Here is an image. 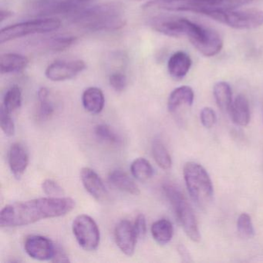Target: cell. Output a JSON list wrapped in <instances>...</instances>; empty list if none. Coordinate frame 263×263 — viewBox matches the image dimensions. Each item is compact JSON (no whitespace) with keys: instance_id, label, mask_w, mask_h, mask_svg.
<instances>
[{"instance_id":"1","label":"cell","mask_w":263,"mask_h":263,"mask_svg":"<svg viewBox=\"0 0 263 263\" xmlns=\"http://www.w3.org/2000/svg\"><path fill=\"white\" fill-rule=\"evenodd\" d=\"M75 207L67 197H49L7 204L0 212V226L15 228L28 226L46 218L67 215Z\"/></svg>"},{"instance_id":"2","label":"cell","mask_w":263,"mask_h":263,"mask_svg":"<svg viewBox=\"0 0 263 263\" xmlns=\"http://www.w3.org/2000/svg\"><path fill=\"white\" fill-rule=\"evenodd\" d=\"M123 7L116 3H107L96 7L81 9L73 13L76 24L93 31L118 30L124 27Z\"/></svg>"},{"instance_id":"3","label":"cell","mask_w":263,"mask_h":263,"mask_svg":"<svg viewBox=\"0 0 263 263\" xmlns=\"http://www.w3.org/2000/svg\"><path fill=\"white\" fill-rule=\"evenodd\" d=\"M253 0H152L144 9L168 12H192L206 15L212 12L231 11Z\"/></svg>"},{"instance_id":"4","label":"cell","mask_w":263,"mask_h":263,"mask_svg":"<svg viewBox=\"0 0 263 263\" xmlns=\"http://www.w3.org/2000/svg\"><path fill=\"white\" fill-rule=\"evenodd\" d=\"M184 181L191 198L200 209H207L213 198L212 180L205 169L195 162L184 166Z\"/></svg>"},{"instance_id":"5","label":"cell","mask_w":263,"mask_h":263,"mask_svg":"<svg viewBox=\"0 0 263 263\" xmlns=\"http://www.w3.org/2000/svg\"><path fill=\"white\" fill-rule=\"evenodd\" d=\"M163 190L167 199L170 201L176 214L177 218L184 229L186 235L193 241L201 239L198 222L192 206L187 201L184 194L175 184L166 183L163 185Z\"/></svg>"},{"instance_id":"6","label":"cell","mask_w":263,"mask_h":263,"mask_svg":"<svg viewBox=\"0 0 263 263\" xmlns=\"http://www.w3.org/2000/svg\"><path fill=\"white\" fill-rule=\"evenodd\" d=\"M61 26V21L50 18L34 20L13 24L1 30L0 44L10 42L29 35L42 34L56 31Z\"/></svg>"},{"instance_id":"7","label":"cell","mask_w":263,"mask_h":263,"mask_svg":"<svg viewBox=\"0 0 263 263\" xmlns=\"http://www.w3.org/2000/svg\"><path fill=\"white\" fill-rule=\"evenodd\" d=\"M205 16L237 30H252L263 25V10L256 9L212 12Z\"/></svg>"},{"instance_id":"8","label":"cell","mask_w":263,"mask_h":263,"mask_svg":"<svg viewBox=\"0 0 263 263\" xmlns=\"http://www.w3.org/2000/svg\"><path fill=\"white\" fill-rule=\"evenodd\" d=\"M151 27L158 33L171 37L187 36L191 38L196 34L201 25L184 18L155 17L150 22Z\"/></svg>"},{"instance_id":"9","label":"cell","mask_w":263,"mask_h":263,"mask_svg":"<svg viewBox=\"0 0 263 263\" xmlns=\"http://www.w3.org/2000/svg\"><path fill=\"white\" fill-rule=\"evenodd\" d=\"M73 232L83 249L88 252L98 249L100 243V230L95 220L87 215H80L73 222Z\"/></svg>"},{"instance_id":"10","label":"cell","mask_w":263,"mask_h":263,"mask_svg":"<svg viewBox=\"0 0 263 263\" xmlns=\"http://www.w3.org/2000/svg\"><path fill=\"white\" fill-rule=\"evenodd\" d=\"M87 65L82 60L56 61L46 69L47 79L52 81H64L72 79L85 70Z\"/></svg>"},{"instance_id":"11","label":"cell","mask_w":263,"mask_h":263,"mask_svg":"<svg viewBox=\"0 0 263 263\" xmlns=\"http://www.w3.org/2000/svg\"><path fill=\"white\" fill-rule=\"evenodd\" d=\"M24 249L29 256L41 261L52 260L54 255L56 246L49 238L41 235L27 237Z\"/></svg>"},{"instance_id":"12","label":"cell","mask_w":263,"mask_h":263,"mask_svg":"<svg viewBox=\"0 0 263 263\" xmlns=\"http://www.w3.org/2000/svg\"><path fill=\"white\" fill-rule=\"evenodd\" d=\"M191 43L201 54L208 58L218 54L223 47L222 38L219 33L209 27L204 28L201 36Z\"/></svg>"},{"instance_id":"13","label":"cell","mask_w":263,"mask_h":263,"mask_svg":"<svg viewBox=\"0 0 263 263\" xmlns=\"http://www.w3.org/2000/svg\"><path fill=\"white\" fill-rule=\"evenodd\" d=\"M115 236L117 245L121 252L128 256L133 255L138 236L135 227L127 220H122L117 224Z\"/></svg>"},{"instance_id":"14","label":"cell","mask_w":263,"mask_h":263,"mask_svg":"<svg viewBox=\"0 0 263 263\" xmlns=\"http://www.w3.org/2000/svg\"><path fill=\"white\" fill-rule=\"evenodd\" d=\"M81 178L86 190L97 201L105 202L109 199V193L98 174L90 167L81 171Z\"/></svg>"},{"instance_id":"15","label":"cell","mask_w":263,"mask_h":263,"mask_svg":"<svg viewBox=\"0 0 263 263\" xmlns=\"http://www.w3.org/2000/svg\"><path fill=\"white\" fill-rule=\"evenodd\" d=\"M84 6L77 0H43L38 9L42 14H61L77 13Z\"/></svg>"},{"instance_id":"16","label":"cell","mask_w":263,"mask_h":263,"mask_svg":"<svg viewBox=\"0 0 263 263\" xmlns=\"http://www.w3.org/2000/svg\"><path fill=\"white\" fill-rule=\"evenodd\" d=\"M9 165L15 178L20 179L25 173L29 164V155L22 144H13L9 152Z\"/></svg>"},{"instance_id":"17","label":"cell","mask_w":263,"mask_h":263,"mask_svg":"<svg viewBox=\"0 0 263 263\" xmlns=\"http://www.w3.org/2000/svg\"><path fill=\"white\" fill-rule=\"evenodd\" d=\"M192 67V60L189 55L182 51L174 53L167 63L169 74L173 79L179 81L189 73Z\"/></svg>"},{"instance_id":"18","label":"cell","mask_w":263,"mask_h":263,"mask_svg":"<svg viewBox=\"0 0 263 263\" xmlns=\"http://www.w3.org/2000/svg\"><path fill=\"white\" fill-rule=\"evenodd\" d=\"M194 91L189 86H181L174 90L169 96L167 108L171 113H175L181 107H190L194 101Z\"/></svg>"},{"instance_id":"19","label":"cell","mask_w":263,"mask_h":263,"mask_svg":"<svg viewBox=\"0 0 263 263\" xmlns=\"http://www.w3.org/2000/svg\"><path fill=\"white\" fill-rule=\"evenodd\" d=\"M28 64V58L24 55L4 53L0 58V70L2 73H20L27 68Z\"/></svg>"},{"instance_id":"20","label":"cell","mask_w":263,"mask_h":263,"mask_svg":"<svg viewBox=\"0 0 263 263\" xmlns=\"http://www.w3.org/2000/svg\"><path fill=\"white\" fill-rule=\"evenodd\" d=\"M82 103L87 111L98 115L104 109L105 103L104 93L98 87H89L83 93Z\"/></svg>"},{"instance_id":"21","label":"cell","mask_w":263,"mask_h":263,"mask_svg":"<svg viewBox=\"0 0 263 263\" xmlns=\"http://www.w3.org/2000/svg\"><path fill=\"white\" fill-rule=\"evenodd\" d=\"M232 119L235 124L241 127L248 125L250 121L249 101L245 95H239L232 102L230 109Z\"/></svg>"},{"instance_id":"22","label":"cell","mask_w":263,"mask_h":263,"mask_svg":"<svg viewBox=\"0 0 263 263\" xmlns=\"http://www.w3.org/2000/svg\"><path fill=\"white\" fill-rule=\"evenodd\" d=\"M108 180L112 185L122 192H127V193L134 195H138L140 194V189L138 186L122 170L116 169V170L110 172V173L109 174Z\"/></svg>"},{"instance_id":"23","label":"cell","mask_w":263,"mask_h":263,"mask_svg":"<svg viewBox=\"0 0 263 263\" xmlns=\"http://www.w3.org/2000/svg\"><path fill=\"white\" fill-rule=\"evenodd\" d=\"M214 97L221 111H230L232 104V92L228 83L218 82L214 86Z\"/></svg>"},{"instance_id":"24","label":"cell","mask_w":263,"mask_h":263,"mask_svg":"<svg viewBox=\"0 0 263 263\" xmlns=\"http://www.w3.org/2000/svg\"><path fill=\"white\" fill-rule=\"evenodd\" d=\"M173 226L167 219H160L152 226V234L154 239L160 245H166L173 236Z\"/></svg>"},{"instance_id":"25","label":"cell","mask_w":263,"mask_h":263,"mask_svg":"<svg viewBox=\"0 0 263 263\" xmlns=\"http://www.w3.org/2000/svg\"><path fill=\"white\" fill-rule=\"evenodd\" d=\"M132 175L140 181H146L154 175V169L145 158H139L135 160L130 166Z\"/></svg>"},{"instance_id":"26","label":"cell","mask_w":263,"mask_h":263,"mask_svg":"<svg viewBox=\"0 0 263 263\" xmlns=\"http://www.w3.org/2000/svg\"><path fill=\"white\" fill-rule=\"evenodd\" d=\"M152 154L157 164L164 170H168L172 167V158L168 151L163 144L162 141L156 139L152 143Z\"/></svg>"},{"instance_id":"27","label":"cell","mask_w":263,"mask_h":263,"mask_svg":"<svg viewBox=\"0 0 263 263\" xmlns=\"http://www.w3.org/2000/svg\"><path fill=\"white\" fill-rule=\"evenodd\" d=\"M21 104H22V91L18 86H13L6 93L4 104L1 107L8 113L11 114L19 109Z\"/></svg>"},{"instance_id":"28","label":"cell","mask_w":263,"mask_h":263,"mask_svg":"<svg viewBox=\"0 0 263 263\" xmlns=\"http://www.w3.org/2000/svg\"><path fill=\"white\" fill-rule=\"evenodd\" d=\"M38 99L40 101L39 111L38 115L41 119H47L53 115L54 111V107L51 101L49 100L48 89L42 87L38 90Z\"/></svg>"},{"instance_id":"29","label":"cell","mask_w":263,"mask_h":263,"mask_svg":"<svg viewBox=\"0 0 263 263\" xmlns=\"http://www.w3.org/2000/svg\"><path fill=\"white\" fill-rule=\"evenodd\" d=\"M95 135L97 138L103 142L109 144H119L121 143V138L117 135L116 132L107 124H99L95 127Z\"/></svg>"},{"instance_id":"30","label":"cell","mask_w":263,"mask_h":263,"mask_svg":"<svg viewBox=\"0 0 263 263\" xmlns=\"http://www.w3.org/2000/svg\"><path fill=\"white\" fill-rule=\"evenodd\" d=\"M77 38L73 36H60V37L52 38L47 41V47L52 51H63L69 48L76 42Z\"/></svg>"},{"instance_id":"31","label":"cell","mask_w":263,"mask_h":263,"mask_svg":"<svg viewBox=\"0 0 263 263\" xmlns=\"http://www.w3.org/2000/svg\"><path fill=\"white\" fill-rule=\"evenodd\" d=\"M237 228L240 235L245 238H252L255 234L252 219L248 214L242 213L238 217Z\"/></svg>"},{"instance_id":"32","label":"cell","mask_w":263,"mask_h":263,"mask_svg":"<svg viewBox=\"0 0 263 263\" xmlns=\"http://www.w3.org/2000/svg\"><path fill=\"white\" fill-rule=\"evenodd\" d=\"M0 126L7 136H13L16 132L14 121L10 116V114L6 111L4 108L1 107L0 110Z\"/></svg>"},{"instance_id":"33","label":"cell","mask_w":263,"mask_h":263,"mask_svg":"<svg viewBox=\"0 0 263 263\" xmlns=\"http://www.w3.org/2000/svg\"><path fill=\"white\" fill-rule=\"evenodd\" d=\"M109 83L114 90L118 92L123 91L127 85V77L124 73H112L109 78Z\"/></svg>"},{"instance_id":"34","label":"cell","mask_w":263,"mask_h":263,"mask_svg":"<svg viewBox=\"0 0 263 263\" xmlns=\"http://www.w3.org/2000/svg\"><path fill=\"white\" fill-rule=\"evenodd\" d=\"M200 118L203 126L206 128L213 127L217 121L216 114L210 107H204L202 109Z\"/></svg>"},{"instance_id":"35","label":"cell","mask_w":263,"mask_h":263,"mask_svg":"<svg viewBox=\"0 0 263 263\" xmlns=\"http://www.w3.org/2000/svg\"><path fill=\"white\" fill-rule=\"evenodd\" d=\"M42 189L47 195H61L63 194V189L56 181L47 179L43 182Z\"/></svg>"},{"instance_id":"36","label":"cell","mask_w":263,"mask_h":263,"mask_svg":"<svg viewBox=\"0 0 263 263\" xmlns=\"http://www.w3.org/2000/svg\"><path fill=\"white\" fill-rule=\"evenodd\" d=\"M135 232H136L138 238H143L145 236L147 232V224H146V218L143 214H140L135 220Z\"/></svg>"},{"instance_id":"37","label":"cell","mask_w":263,"mask_h":263,"mask_svg":"<svg viewBox=\"0 0 263 263\" xmlns=\"http://www.w3.org/2000/svg\"><path fill=\"white\" fill-rule=\"evenodd\" d=\"M52 261H56V262H68L70 260H69L68 256H67L65 252L59 246H56L54 255L52 258Z\"/></svg>"},{"instance_id":"38","label":"cell","mask_w":263,"mask_h":263,"mask_svg":"<svg viewBox=\"0 0 263 263\" xmlns=\"http://www.w3.org/2000/svg\"><path fill=\"white\" fill-rule=\"evenodd\" d=\"M13 15V13L9 11V10H1V13H0V21L3 22V21H5V20L8 19L9 17Z\"/></svg>"},{"instance_id":"39","label":"cell","mask_w":263,"mask_h":263,"mask_svg":"<svg viewBox=\"0 0 263 263\" xmlns=\"http://www.w3.org/2000/svg\"><path fill=\"white\" fill-rule=\"evenodd\" d=\"M77 1L84 5V4H87V3L92 2L93 0H77Z\"/></svg>"},{"instance_id":"40","label":"cell","mask_w":263,"mask_h":263,"mask_svg":"<svg viewBox=\"0 0 263 263\" xmlns=\"http://www.w3.org/2000/svg\"><path fill=\"white\" fill-rule=\"evenodd\" d=\"M136 1H141V0H136Z\"/></svg>"}]
</instances>
